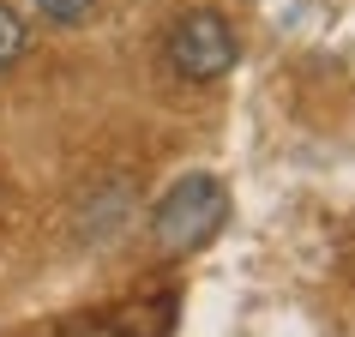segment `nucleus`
<instances>
[{
    "label": "nucleus",
    "instance_id": "obj_5",
    "mask_svg": "<svg viewBox=\"0 0 355 337\" xmlns=\"http://www.w3.org/2000/svg\"><path fill=\"white\" fill-rule=\"evenodd\" d=\"M85 337H121V331H85Z\"/></svg>",
    "mask_w": 355,
    "mask_h": 337
},
{
    "label": "nucleus",
    "instance_id": "obj_1",
    "mask_svg": "<svg viewBox=\"0 0 355 337\" xmlns=\"http://www.w3.org/2000/svg\"><path fill=\"white\" fill-rule=\"evenodd\" d=\"M229 217V193L217 175H187V181H175L163 193V205L150 217V235L163 253H199V247L223 229Z\"/></svg>",
    "mask_w": 355,
    "mask_h": 337
},
{
    "label": "nucleus",
    "instance_id": "obj_4",
    "mask_svg": "<svg viewBox=\"0 0 355 337\" xmlns=\"http://www.w3.org/2000/svg\"><path fill=\"white\" fill-rule=\"evenodd\" d=\"M91 6H96V0H37V12H42V19H55V24H78Z\"/></svg>",
    "mask_w": 355,
    "mask_h": 337
},
{
    "label": "nucleus",
    "instance_id": "obj_3",
    "mask_svg": "<svg viewBox=\"0 0 355 337\" xmlns=\"http://www.w3.org/2000/svg\"><path fill=\"white\" fill-rule=\"evenodd\" d=\"M24 42H31L24 19L12 12V6H6V0H0V73H6V67H12V60L24 55Z\"/></svg>",
    "mask_w": 355,
    "mask_h": 337
},
{
    "label": "nucleus",
    "instance_id": "obj_2",
    "mask_svg": "<svg viewBox=\"0 0 355 337\" xmlns=\"http://www.w3.org/2000/svg\"><path fill=\"white\" fill-rule=\"evenodd\" d=\"M235 60H241V42H235V24H229L223 12L199 6V12H181V19H175V31H168V67L181 78L211 85V78H223Z\"/></svg>",
    "mask_w": 355,
    "mask_h": 337
}]
</instances>
